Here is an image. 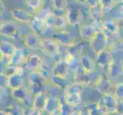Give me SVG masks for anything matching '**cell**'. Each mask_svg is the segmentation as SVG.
<instances>
[{
    "mask_svg": "<svg viewBox=\"0 0 123 115\" xmlns=\"http://www.w3.org/2000/svg\"><path fill=\"white\" fill-rule=\"evenodd\" d=\"M49 81L53 85H54L55 87H57L60 89H63V90H64L67 85L70 84L69 81L67 80V78H62V77L54 75V74H51L50 76Z\"/></svg>",
    "mask_w": 123,
    "mask_h": 115,
    "instance_id": "cell-27",
    "label": "cell"
},
{
    "mask_svg": "<svg viewBox=\"0 0 123 115\" xmlns=\"http://www.w3.org/2000/svg\"><path fill=\"white\" fill-rule=\"evenodd\" d=\"M18 33V26L15 22H6L0 26V35L15 39Z\"/></svg>",
    "mask_w": 123,
    "mask_h": 115,
    "instance_id": "cell-11",
    "label": "cell"
},
{
    "mask_svg": "<svg viewBox=\"0 0 123 115\" xmlns=\"http://www.w3.org/2000/svg\"><path fill=\"white\" fill-rule=\"evenodd\" d=\"M123 74V65L116 61L115 59L107 69V77L109 78H117Z\"/></svg>",
    "mask_w": 123,
    "mask_h": 115,
    "instance_id": "cell-21",
    "label": "cell"
},
{
    "mask_svg": "<svg viewBox=\"0 0 123 115\" xmlns=\"http://www.w3.org/2000/svg\"><path fill=\"white\" fill-rule=\"evenodd\" d=\"M70 115H82V110H74Z\"/></svg>",
    "mask_w": 123,
    "mask_h": 115,
    "instance_id": "cell-46",
    "label": "cell"
},
{
    "mask_svg": "<svg viewBox=\"0 0 123 115\" xmlns=\"http://www.w3.org/2000/svg\"><path fill=\"white\" fill-rule=\"evenodd\" d=\"M70 71L71 69L70 65L65 60L61 59V60H58L54 63L51 69V74L67 78Z\"/></svg>",
    "mask_w": 123,
    "mask_h": 115,
    "instance_id": "cell-12",
    "label": "cell"
},
{
    "mask_svg": "<svg viewBox=\"0 0 123 115\" xmlns=\"http://www.w3.org/2000/svg\"><path fill=\"white\" fill-rule=\"evenodd\" d=\"M24 84H25V81L23 78V76L22 75L14 74V75L8 77V87L11 90L24 87Z\"/></svg>",
    "mask_w": 123,
    "mask_h": 115,
    "instance_id": "cell-25",
    "label": "cell"
},
{
    "mask_svg": "<svg viewBox=\"0 0 123 115\" xmlns=\"http://www.w3.org/2000/svg\"><path fill=\"white\" fill-rule=\"evenodd\" d=\"M48 97L49 95H48V94L44 91L37 93L36 95H35V97H34V100L32 102V107L44 112L45 110L47 103H48Z\"/></svg>",
    "mask_w": 123,
    "mask_h": 115,
    "instance_id": "cell-18",
    "label": "cell"
},
{
    "mask_svg": "<svg viewBox=\"0 0 123 115\" xmlns=\"http://www.w3.org/2000/svg\"><path fill=\"white\" fill-rule=\"evenodd\" d=\"M6 21L5 20V18H4V16L2 14H0V26L4 23V22H6Z\"/></svg>",
    "mask_w": 123,
    "mask_h": 115,
    "instance_id": "cell-47",
    "label": "cell"
},
{
    "mask_svg": "<svg viewBox=\"0 0 123 115\" xmlns=\"http://www.w3.org/2000/svg\"><path fill=\"white\" fill-rule=\"evenodd\" d=\"M80 67L83 70L87 72H94L96 70V61H95L92 58H90L87 54H81L80 58Z\"/></svg>",
    "mask_w": 123,
    "mask_h": 115,
    "instance_id": "cell-19",
    "label": "cell"
},
{
    "mask_svg": "<svg viewBox=\"0 0 123 115\" xmlns=\"http://www.w3.org/2000/svg\"><path fill=\"white\" fill-rule=\"evenodd\" d=\"M25 65L26 68L31 72L40 71L44 67V61L39 55L29 54L25 58Z\"/></svg>",
    "mask_w": 123,
    "mask_h": 115,
    "instance_id": "cell-8",
    "label": "cell"
},
{
    "mask_svg": "<svg viewBox=\"0 0 123 115\" xmlns=\"http://www.w3.org/2000/svg\"><path fill=\"white\" fill-rule=\"evenodd\" d=\"M86 110L90 115H105L100 108L98 102L90 104Z\"/></svg>",
    "mask_w": 123,
    "mask_h": 115,
    "instance_id": "cell-35",
    "label": "cell"
},
{
    "mask_svg": "<svg viewBox=\"0 0 123 115\" xmlns=\"http://www.w3.org/2000/svg\"><path fill=\"white\" fill-rule=\"evenodd\" d=\"M115 95L119 101H123V82L118 83L115 85Z\"/></svg>",
    "mask_w": 123,
    "mask_h": 115,
    "instance_id": "cell-37",
    "label": "cell"
},
{
    "mask_svg": "<svg viewBox=\"0 0 123 115\" xmlns=\"http://www.w3.org/2000/svg\"><path fill=\"white\" fill-rule=\"evenodd\" d=\"M89 15L91 19L97 24H101L104 21L105 13L102 7L99 5L95 7L89 8Z\"/></svg>",
    "mask_w": 123,
    "mask_h": 115,
    "instance_id": "cell-20",
    "label": "cell"
},
{
    "mask_svg": "<svg viewBox=\"0 0 123 115\" xmlns=\"http://www.w3.org/2000/svg\"><path fill=\"white\" fill-rule=\"evenodd\" d=\"M82 115H90L87 111V110H82Z\"/></svg>",
    "mask_w": 123,
    "mask_h": 115,
    "instance_id": "cell-51",
    "label": "cell"
},
{
    "mask_svg": "<svg viewBox=\"0 0 123 115\" xmlns=\"http://www.w3.org/2000/svg\"><path fill=\"white\" fill-rule=\"evenodd\" d=\"M32 94L29 91L28 88H25L24 87L13 89L11 90V95L13 98L16 101H18L21 103H27L30 99V97Z\"/></svg>",
    "mask_w": 123,
    "mask_h": 115,
    "instance_id": "cell-16",
    "label": "cell"
},
{
    "mask_svg": "<svg viewBox=\"0 0 123 115\" xmlns=\"http://www.w3.org/2000/svg\"><path fill=\"white\" fill-rule=\"evenodd\" d=\"M0 115H9L8 113L6 110H0Z\"/></svg>",
    "mask_w": 123,
    "mask_h": 115,
    "instance_id": "cell-49",
    "label": "cell"
},
{
    "mask_svg": "<svg viewBox=\"0 0 123 115\" xmlns=\"http://www.w3.org/2000/svg\"><path fill=\"white\" fill-rule=\"evenodd\" d=\"M17 49V47L10 41H0V51L5 56H12Z\"/></svg>",
    "mask_w": 123,
    "mask_h": 115,
    "instance_id": "cell-26",
    "label": "cell"
},
{
    "mask_svg": "<svg viewBox=\"0 0 123 115\" xmlns=\"http://www.w3.org/2000/svg\"><path fill=\"white\" fill-rule=\"evenodd\" d=\"M90 42V47L93 52L99 53L107 48L108 38L101 28L97 29Z\"/></svg>",
    "mask_w": 123,
    "mask_h": 115,
    "instance_id": "cell-3",
    "label": "cell"
},
{
    "mask_svg": "<svg viewBox=\"0 0 123 115\" xmlns=\"http://www.w3.org/2000/svg\"><path fill=\"white\" fill-rule=\"evenodd\" d=\"M48 115H63V105L58 109L55 110L54 111L48 114Z\"/></svg>",
    "mask_w": 123,
    "mask_h": 115,
    "instance_id": "cell-42",
    "label": "cell"
},
{
    "mask_svg": "<svg viewBox=\"0 0 123 115\" xmlns=\"http://www.w3.org/2000/svg\"><path fill=\"white\" fill-rule=\"evenodd\" d=\"M97 29L92 24H80L79 25V34L84 41H90Z\"/></svg>",
    "mask_w": 123,
    "mask_h": 115,
    "instance_id": "cell-17",
    "label": "cell"
},
{
    "mask_svg": "<svg viewBox=\"0 0 123 115\" xmlns=\"http://www.w3.org/2000/svg\"><path fill=\"white\" fill-rule=\"evenodd\" d=\"M6 10V5L4 4V2L0 0V14H3V12Z\"/></svg>",
    "mask_w": 123,
    "mask_h": 115,
    "instance_id": "cell-45",
    "label": "cell"
},
{
    "mask_svg": "<svg viewBox=\"0 0 123 115\" xmlns=\"http://www.w3.org/2000/svg\"><path fill=\"white\" fill-rule=\"evenodd\" d=\"M118 102L119 100L117 98L115 94L112 93L103 95V98L98 103L103 113L105 115H109L116 113Z\"/></svg>",
    "mask_w": 123,
    "mask_h": 115,
    "instance_id": "cell-1",
    "label": "cell"
},
{
    "mask_svg": "<svg viewBox=\"0 0 123 115\" xmlns=\"http://www.w3.org/2000/svg\"><path fill=\"white\" fill-rule=\"evenodd\" d=\"M60 47V45L54 39H52L51 38H43L41 50L44 54L48 55V56L55 58L57 56L58 54L61 52Z\"/></svg>",
    "mask_w": 123,
    "mask_h": 115,
    "instance_id": "cell-5",
    "label": "cell"
},
{
    "mask_svg": "<svg viewBox=\"0 0 123 115\" xmlns=\"http://www.w3.org/2000/svg\"><path fill=\"white\" fill-rule=\"evenodd\" d=\"M9 115H25V110L18 104H11L6 109Z\"/></svg>",
    "mask_w": 123,
    "mask_h": 115,
    "instance_id": "cell-34",
    "label": "cell"
},
{
    "mask_svg": "<svg viewBox=\"0 0 123 115\" xmlns=\"http://www.w3.org/2000/svg\"><path fill=\"white\" fill-rule=\"evenodd\" d=\"M25 3L31 10L37 12L44 8L45 0H25Z\"/></svg>",
    "mask_w": 123,
    "mask_h": 115,
    "instance_id": "cell-31",
    "label": "cell"
},
{
    "mask_svg": "<svg viewBox=\"0 0 123 115\" xmlns=\"http://www.w3.org/2000/svg\"><path fill=\"white\" fill-rule=\"evenodd\" d=\"M8 77L6 74H4L2 71H0V88L5 89L8 88Z\"/></svg>",
    "mask_w": 123,
    "mask_h": 115,
    "instance_id": "cell-38",
    "label": "cell"
},
{
    "mask_svg": "<svg viewBox=\"0 0 123 115\" xmlns=\"http://www.w3.org/2000/svg\"><path fill=\"white\" fill-rule=\"evenodd\" d=\"M50 38L57 41L60 46L66 47V48H69L77 44L76 36L68 31L58 30V32H54Z\"/></svg>",
    "mask_w": 123,
    "mask_h": 115,
    "instance_id": "cell-4",
    "label": "cell"
},
{
    "mask_svg": "<svg viewBox=\"0 0 123 115\" xmlns=\"http://www.w3.org/2000/svg\"><path fill=\"white\" fill-rule=\"evenodd\" d=\"M51 6L54 11L66 12L68 8L67 0H51Z\"/></svg>",
    "mask_w": 123,
    "mask_h": 115,
    "instance_id": "cell-32",
    "label": "cell"
},
{
    "mask_svg": "<svg viewBox=\"0 0 123 115\" xmlns=\"http://www.w3.org/2000/svg\"><path fill=\"white\" fill-rule=\"evenodd\" d=\"M116 3V0H99V6L103 8L105 14L112 10Z\"/></svg>",
    "mask_w": 123,
    "mask_h": 115,
    "instance_id": "cell-33",
    "label": "cell"
},
{
    "mask_svg": "<svg viewBox=\"0 0 123 115\" xmlns=\"http://www.w3.org/2000/svg\"><path fill=\"white\" fill-rule=\"evenodd\" d=\"M55 18H56V14L54 13V12L50 11L49 13L48 14L45 18H44V21L46 24L48 25V27L50 28H54V21H55Z\"/></svg>",
    "mask_w": 123,
    "mask_h": 115,
    "instance_id": "cell-36",
    "label": "cell"
},
{
    "mask_svg": "<svg viewBox=\"0 0 123 115\" xmlns=\"http://www.w3.org/2000/svg\"><path fill=\"white\" fill-rule=\"evenodd\" d=\"M2 71L4 74H6L8 77L14 74H19L23 76L24 74V69L20 65H7L4 68V69Z\"/></svg>",
    "mask_w": 123,
    "mask_h": 115,
    "instance_id": "cell-29",
    "label": "cell"
},
{
    "mask_svg": "<svg viewBox=\"0 0 123 115\" xmlns=\"http://www.w3.org/2000/svg\"><path fill=\"white\" fill-rule=\"evenodd\" d=\"M82 101V93H68L64 94L65 104L72 107H77Z\"/></svg>",
    "mask_w": 123,
    "mask_h": 115,
    "instance_id": "cell-23",
    "label": "cell"
},
{
    "mask_svg": "<svg viewBox=\"0 0 123 115\" xmlns=\"http://www.w3.org/2000/svg\"><path fill=\"white\" fill-rule=\"evenodd\" d=\"M117 3H123V0H116Z\"/></svg>",
    "mask_w": 123,
    "mask_h": 115,
    "instance_id": "cell-52",
    "label": "cell"
},
{
    "mask_svg": "<svg viewBox=\"0 0 123 115\" xmlns=\"http://www.w3.org/2000/svg\"><path fill=\"white\" fill-rule=\"evenodd\" d=\"M116 22L118 25V27H119L120 30L121 29H122L123 30V16L120 17V18H117V19H115Z\"/></svg>",
    "mask_w": 123,
    "mask_h": 115,
    "instance_id": "cell-44",
    "label": "cell"
},
{
    "mask_svg": "<svg viewBox=\"0 0 123 115\" xmlns=\"http://www.w3.org/2000/svg\"><path fill=\"white\" fill-rule=\"evenodd\" d=\"M94 72H87L83 70L81 67H79L74 72V79L75 82L80 83L84 86L90 84L92 82V75Z\"/></svg>",
    "mask_w": 123,
    "mask_h": 115,
    "instance_id": "cell-14",
    "label": "cell"
},
{
    "mask_svg": "<svg viewBox=\"0 0 123 115\" xmlns=\"http://www.w3.org/2000/svg\"><path fill=\"white\" fill-rule=\"evenodd\" d=\"M69 25L66 15H56L54 28L56 30H63Z\"/></svg>",
    "mask_w": 123,
    "mask_h": 115,
    "instance_id": "cell-30",
    "label": "cell"
},
{
    "mask_svg": "<svg viewBox=\"0 0 123 115\" xmlns=\"http://www.w3.org/2000/svg\"><path fill=\"white\" fill-rule=\"evenodd\" d=\"M42 41L41 36L33 32L27 33L24 38V44L29 49H41Z\"/></svg>",
    "mask_w": 123,
    "mask_h": 115,
    "instance_id": "cell-10",
    "label": "cell"
},
{
    "mask_svg": "<svg viewBox=\"0 0 123 115\" xmlns=\"http://www.w3.org/2000/svg\"><path fill=\"white\" fill-rule=\"evenodd\" d=\"M47 78L41 73V71H33L28 75L29 84H35L44 85L46 82Z\"/></svg>",
    "mask_w": 123,
    "mask_h": 115,
    "instance_id": "cell-28",
    "label": "cell"
},
{
    "mask_svg": "<svg viewBox=\"0 0 123 115\" xmlns=\"http://www.w3.org/2000/svg\"><path fill=\"white\" fill-rule=\"evenodd\" d=\"M29 25H30L31 32H35L41 36L45 35L47 32L50 29L48 25L46 24L45 21L40 19L39 17L36 15L34 17L31 22L29 23Z\"/></svg>",
    "mask_w": 123,
    "mask_h": 115,
    "instance_id": "cell-15",
    "label": "cell"
},
{
    "mask_svg": "<svg viewBox=\"0 0 123 115\" xmlns=\"http://www.w3.org/2000/svg\"><path fill=\"white\" fill-rule=\"evenodd\" d=\"M86 5L90 7H95L99 5V0H86Z\"/></svg>",
    "mask_w": 123,
    "mask_h": 115,
    "instance_id": "cell-40",
    "label": "cell"
},
{
    "mask_svg": "<svg viewBox=\"0 0 123 115\" xmlns=\"http://www.w3.org/2000/svg\"><path fill=\"white\" fill-rule=\"evenodd\" d=\"M75 1L82 5H86V0H75Z\"/></svg>",
    "mask_w": 123,
    "mask_h": 115,
    "instance_id": "cell-48",
    "label": "cell"
},
{
    "mask_svg": "<svg viewBox=\"0 0 123 115\" xmlns=\"http://www.w3.org/2000/svg\"><path fill=\"white\" fill-rule=\"evenodd\" d=\"M62 105H63V103L60 98H58L56 96L50 95L48 97V103H47L44 111L50 114L54 111L55 110L58 109L59 108H61Z\"/></svg>",
    "mask_w": 123,
    "mask_h": 115,
    "instance_id": "cell-24",
    "label": "cell"
},
{
    "mask_svg": "<svg viewBox=\"0 0 123 115\" xmlns=\"http://www.w3.org/2000/svg\"><path fill=\"white\" fill-rule=\"evenodd\" d=\"M26 54H25V50L22 48H17L15 52L13 54L10 56L11 58V65H22L25 64V58H26Z\"/></svg>",
    "mask_w": 123,
    "mask_h": 115,
    "instance_id": "cell-22",
    "label": "cell"
},
{
    "mask_svg": "<svg viewBox=\"0 0 123 115\" xmlns=\"http://www.w3.org/2000/svg\"><path fill=\"white\" fill-rule=\"evenodd\" d=\"M116 113L120 115H123V101H119L118 102Z\"/></svg>",
    "mask_w": 123,
    "mask_h": 115,
    "instance_id": "cell-41",
    "label": "cell"
},
{
    "mask_svg": "<svg viewBox=\"0 0 123 115\" xmlns=\"http://www.w3.org/2000/svg\"><path fill=\"white\" fill-rule=\"evenodd\" d=\"M116 48H119L123 52V38H120V39H118L116 41Z\"/></svg>",
    "mask_w": 123,
    "mask_h": 115,
    "instance_id": "cell-43",
    "label": "cell"
},
{
    "mask_svg": "<svg viewBox=\"0 0 123 115\" xmlns=\"http://www.w3.org/2000/svg\"><path fill=\"white\" fill-rule=\"evenodd\" d=\"M65 15L67 16V21L70 25L72 26H77L81 24L83 19L82 12L80 8L74 7H68L67 9Z\"/></svg>",
    "mask_w": 123,
    "mask_h": 115,
    "instance_id": "cell-13",
    "label": "cell"
},
{
    "mask_svg": "<svg viewBox=\"0 0 123 115\" xmlns=\"http://www.w3.org/2000/svg\"><path fill=\"white\" fill-rule=\"evenodd\" d=\"M9 12L12 18L20 23L29 24L35 16L31 12L21 8H13L10 9Z\"/></svg>",
    "mask_w": 123,
    "mask_h": 115,
    "instance_id": "cell-6",
    "label": "cell"
},
{
    "mask_svg": "<svg viewBox=\"0 0 123 115\" xmlns=\"http://www.w3.org/2000/svg\"><path fill=\"white\" fill-rule=\"evenodd\" d=\"M0 90H1V88H0Z\"/></svg>",
    "mask_w": 123,
    "mask_h": 115,
    "instance_id": "cell-53",
    "label": "cell"
},
{
    "mask_svg": "<svg viewBox=\"0 0 123 115\" xmlns=\"http://www.w3.org/2000/svg\"><path fill=\"white\" fill-rule=\"evenodd\" d=\"M4 56H5V55H4V54H3L2 53V52H1V51H0V63L2 62V59H3Z\"/></svg>",
    "mask_w": 123,
    "mask_h": 115,
    "instance_id": "cell-50",
    "label": "cell"
},
{
    "mask_svg": "<svg viewBox=\"0 0 123 115\" xmlns=\"http://www.w3.org/2000/svg\"><path fill=\"white\" fill-rule=\"evenodd\" d=\"M42 111L37 110L35 108H30L28 110H25V115H42Z\"/></svg>",
    "mask_w": 123,
    "mask_h": 115,
    "instance_id": "cell-39",
    "label": "cell"
},
{
    "mask_svg": "<svg viewBox=\"0 0 123 115\" xmlns=\"http://www.w3.org/2000/svg\"><path fill=\"white\" fill-rule=\"evenodd\" d=\"M94 85L96 88L98 90V91L100 92L103 95H108V94H112V88H115V86H113L111 79L109 78L107 75H99Z\"/></svg>",
    "mask_w": 123,
    "mask_h": 115,
    "instance_id": "cell-7",
    "label": "cell"
},
{
    "mask_svg": "<svg viewBox=\"0 0 123 115\" xmlns=\"http://www.w3.org/2000/svg\"><path fill=\"white\" fill-rule=\"evenodd\" d=\"M113 61L114 58L112 56V52L108 48H105L96 54V61L101 68L108 69Z\"/></svg>",
    "mask_w": 123,
    "mask_h": 115,
    "instance_id": "cell-9",
    "label": "cell"
},
{
    "mask_svg": "<svg viewBox=\"0 0 123 115\" xmlns=\"http://www.w3.org/2000/svg\"><path fill=\"white\" fill-rule=\"evenodd\" d=\"M100 28L106 35L108 41H116L120 35V28L115 19L104 20L101 24Z\"/></svg>",
    "mask_w": 123,
    "mask_h": 115,
    "instance_id": "cell-2",
    "label": "cell"
}]
</instances>
